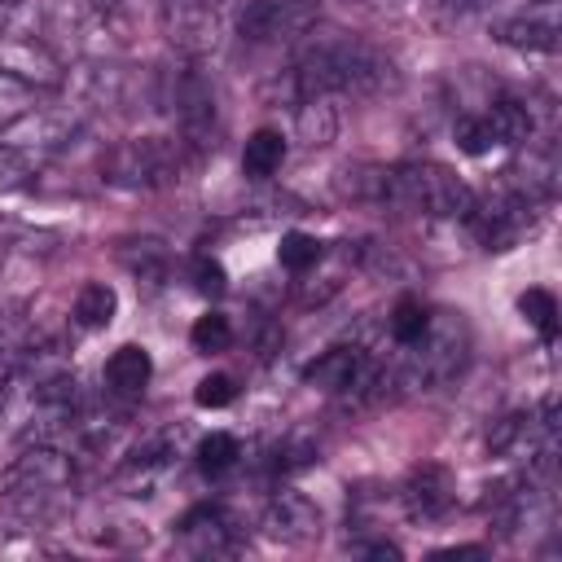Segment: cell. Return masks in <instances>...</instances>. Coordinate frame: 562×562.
<instances>
[{"label": "cell", "instance_id": "13", "mask_svg": "<svg viewBox=\"0 0 562 562\" xmlns=\"http://www.w3.org/2000/svg\"><path fill=\"white\" fill-rule=\"evenodd\" d=\"M259 531L277 544H312L321 536V509L294 487H277L259 514Z\"/></svg>", "mask_w": 562, "mask_h": 562}, {"label": "cell", "instance_id": "3", "mask_svg": "<svg viewBox=\"0 0 562 562\" xmlns=\"http://www.w3.org/2000/svg\"><path fill=\"white\" fill-rule=\"evenodd\" d=\"M382 206L426 215V220H465L474 206V189L443 162H395L382 171Z\"/></svg>", "mask_w": 562, "mask_h": 562}, {"label": "cell", "instance_id": "1", "mask_svg": "<svg viewBox=\"0 0 562 562\" xmlns=\"http://www.w3.org/2000/svg\"><path fill=\"white\" fill-rule=\"evenodd\" d=\"M395 83H400V70L378 44L360 35H342V31H329V35L307 31L303 44L294 48L290 70L272 88L281 92L285 105H294L303 97L369 101V97L391 92Z\"/></svg>", "mask_w": 562, "mask_h": 562}, {"label": "cell", "instance_id": "31", "mask_svg": "<svg viewBox=\"0 0 562 562\" xmlns=\"http://www.w3.org/2000/svg\"><path fill=\"white\" fill-rule=\"evenodd\" d=\"M237 400V382L228 373H206L198 386H193V404L198 408H228Z\"/></svg>", "mask_w": 562, "mask_h": 562}, {"label": "cell", "instance_id": "30", "mask_svg": "<svg viewBox=\"0 0 562 562\" xmlns=\"http://www.w3.org/2000/svg\"><path fill=\"white\" fill-rule=\"evenodd\" d=\"M189 281H193V290L206 294V299H220V294L228 290V272H224V263L211 259V255H193V263H189Z\"/></svg>", "mask_w": 562, "mask_h": 562}, {"label": "cell", "instance_id": "27", "mask_svg": "<svg viewBox=\"0 0 562 562\" xmlns=\"http://www.w3.org/2000/svg\"><path fill=\"white\" fill-rule=\"evenodd\" d=\"M518 312L527 316V325H531L544 342H553V334H558V299H553L549 290H540V285L522 290V294H518Z\"/></svg>", "mask_w": 562, "mask_h": 562}, {"label": "cell", "instance_id": "24", "mask_svg": "<svg viewBox=\"0 0 562 562\" xmlns=\"http://www.w3.org/2000/svg\"><path fill=\"white\" fill-rule=\"evenodd\" d=\"M193 461H198V470H202L206 479H220V474L237 470V461H241V443H237V435H228V430H215V435L198 439V448H193Z\"/></svg>", "mask_w": 562, "mask_h": 562}, {"label": "cell", "instance_id": "16", "mask_svg": "<svg viewBox=\"0 0 562 562\" xmlns=\"http://www.w3.org/2000/svg\"><path fill=\"white\" fill-rule=\"evenodd\" d=\"M149 378H154V360H149V351L140 347V342H123L119 351H110V360H105V369H101V382H105V395H114V400H140L145 395V386H149Z\"/></svg>", "mask_w": 562, "mask_h": 562}, {"label": "cell", "instance_id": "35", "mask_svg": "<svg viewBox=\"0 0 562 562\" xmlns=\"http://www.w3.org/2000/svg\"><path fill=\"white\" fill-rule=\"evenodd\" d=\"M536 4H549V0H536Z\"/></svg>", "mask_w": 562, "mask_h": 562}, {"label": "cell", "instance_id": "12", "mask_svg": "<svg viewBox=\"0 0 562 562\" xmlns=\"http://www.w3.org/2000/svg\"><path fill=\"white\" fill-rule=\"evenodd\" d=\"M233 22L246 44H277L290 35H307L316 13L312 4H299V0H241Z\"/></svg>", "mask_w": 562, "mask_h": 562}, {"label": "cell", "instance_id": "32", "mask_svg": "<svg viewBox=\"0 0 562 562\" xmlns=\"http://www.w3.org/2000/svg\"><path fill=\"white\" fill-rule=\"evenodd\" d=\"M479 553H487L483 544H452V549H439L435 558H479Z\"/></svg>", "mask_w": 562, "mask_h": 562}, {"label": "cell", "instance_id": "6", "mask_svg": "<svg viewBox=\"0 0 562 562\" xmlns=\"http://www.w3.org/2000/svg\"><path fill=\"white\" fill-rule=\"evenodd\" d=\"M75 479V457L61 443H18L0 470V496H53Z\"/></svg>", "mask_w": 562, "mask_h": 562}, {"label": "cell", "instance_id": "23", "mask_svg": "<svg viewBox=\"0 0 562 562\" xmlns=\"http://www.w3.org/2000/svg\"><path fill=\"white\" fill-rule=\"evenodd\" d=\"M263 461H268V474L272 479H290V474H299V470H307L316 461V439L307 430H290L285 439H277L268 448Z\"/></svg>", "mask_w": 562, "mask_h": 562}, {"label": "cell", "instance_id": "10", "mask_svg": "<svg viewBox=\"0 0 562 562\" xmlns=\"http://www.w3.org/2000/svg\"><path fill=\"white\" fill-rule=\"evenodd\" d=\"M158 22H162V35L171 40L176 53L202 61L206 53L220 48V35H224V22H220V0H162L158 9Z\"/></svg>", "mask_w": 562, "mask_h": 562}, {"label": "cell", "instance_id": "19", "mask_svg": "<svg viewBox=\"0 0 562 562\" xmlns=\"http://www.w3.org/2000/svg\"><path fill=\"white\" fill-rule=\"evenodd\" d=\"M119 259L145 285H162L167 272H171V255H167V246L158 237H132V241H123L119 246Z\"/></svg>", "mask_w": 562, "mask_h": 562}, {"label": "cell", "instance_id": "25", "mask_svg": "<svg viewBox=\"0 0 562 562\" xmlns=\"http://www.w3.org/2000/svg\"><path fill=\"white\" fill-rule=\"evenodd\" d=\"M426 321H430V307H426L422 299H400V303L391 307V316H386V338H391V347L417 342V338L426 334Z\"/></svg>", "mask_w": 562, "mask_h": 562}, {"label": "cell", "instance_id": "5", "mask_svg": "<svg viewBox=\"0 0 562 562\" xmlns=\"http://www.w3.org/2000/svg\"><path fill=\"white\" fill-rule=\"evenodd\" d=\"M167 105L180 127V145L189 154H206L220 140V92L215 79L202 70V61H180L167 75Z\"/></svg>", "mask_w": 562, "mask_h": 562}, {"label": "cell", "instance_id": "21", "mask_svg": "<svg viewBox=\"0 0 562 562\" xmlns=\"http://www.w3.org/2000/svg\"><path fill=\"white\" fill-rule=\"evenodd\" d=\"M114 312H119V294H114V285H105V281H83V290L75 294V329H83V334H92V329H105L110 321H114Z\"/></svg>", "mask_w": 562, "mask_h": 562}, {"label": "cell", "instance_id": "22", "mask_svg": "<svg viewBox=\"0 0 562 562\" xmlns=\"http://www.w3.org/2000/svg\"><path fill=\"white\" fill-rule=\"evenodd\" d=\"M294 127L303 145H329L338 132V110L329 97H303L294 101Z\"/></svg>", "mask_w": 562, "mask_h": 562}, {"label": "cell", "instance_id": "34", "mask_svg": "<svg viewBox=\"0 0 562 562\" xmlns=\"http://www.w3.org/2000/svg\"><path fill=\"white\" fill-rule=\"evenodd\" d=\"M448 4H457V9H474V4H483V0H448Z\"/></svg>", "mask_w": 562, "mask_h": 562}, {"label": "cell", "instance_id": "20", "mask_svg": "<svg viewBox=\"0 0 562 562\" xmlns=\"http://www.w3.org/2000/svg\"><path fill=\"white\" fill-rule=\"evenodd\" d=\"M285 162V136L277 127H259L246 136V149H241V171L246 180H272Z\"/></svg>", "mask_w": 562, "mask_h": 562}, {"label": "cell", "instance_id": "7", "mask_svg": "<svg viewBox=\"0 0 562 562\" xmlns=\"http://www.w3.org/2000/svg\"><path fill=\"white\" fill-rule=\"evenodd\" d=\"M536 220H540V206L514 198L501 184L487 198H474V206L465 215V224H470V233L479 237L483 250H514L536 228Z\"/></svg>", "mask_w": 562, "mask_h": 562}, {"label": "cell", "instance_id": "9", "mask_svg": "<svg viewBox=\"0 0 562 562\" xmlns=\"http://www.w3.org/2000/svg\"><path fill=\"white\" fill-rule=\"evenodd\" d=\"M176 544L189 558H233L246 544V527L233 509L202 501L176 522Z\"/></svg>", "mask_w": 562, "mask_h": 562}, {"label": "cell", "instance_id": "4", "mask_svg": "<svg viewBox=\"0 0 562 562\" xmlns=\"http://www.w3.org/2000/svg\"><path fill=\"white\" fill-rule=\"evenodd\" d=\"M184 162L189 149L180 145V136H127L101 154V180L123 193H154L180 184Z\"/></svg>", "mask_w": 562, "mask_h": 562}, {"label": "cell", "instance_id": "14", "mask_svg": "<svg viewBox=\"0 0 562 562\" xmlns=\"http://www.w3.org/2000/svg\"><path fill=\"white\" fill-rule=\"evenodd\" d=\"M395 496H400V509H404L413 522H435V518H443V514L452 509L457 483H452V474H448L443 465L426 461V465H413V470H408V479L400 483Z\"/></svg>", "mask_w": 562, "mask_h": 562}, {"label": "cell", "instance_id": "26", "mask_svg": "<svg viewBox=\"0 0 562 562\" xmlns=\"http://www.w3.org/2000/svg\"><path fill=\"white\" fill-rule=\"evenodd\" d=\"M321 241L312 237V233H299V228H290V233H281V246H277V263L285 268V272H294V277H303L307 268H316L321 263Z\"/></svg>", "mask_w": 562, "mask_h": 562}, {"label": "cell", "instance_id": "8", "mask_svg": "<svg viewBox=\"0 0 562 562\" xmlns=\"http://www.w3.org/2000/svg\"><path fill=\"white\" fill-rule=\"evenodd\" d=\"M180 457V430H149L145 439H136L123 461L114 465L110 474V487L123 492V496H154V487L167 479V470L176 465Z\"/></svg>", "mask_w": 562, "mask_h": 562}, {"label": "cell", "instance_id": "29", "mask_svg": "<svg viewBox=\"0 0 562 562\" xmlns=\"http://www.w3.org/2000/svg\"><path fill=\"white\" fill-rule=\"evenodd\" d=\"M40 171V158L18 149V145H4L0 140V193H13V189H26Z\"/></svg>", "mask_w": 562, "mask_h": 562}, {"label": "cell", "instance_id": "33", "mask_svg": "<svg viewBox=\"0 0 562 562\" xmlns=\"http://www.w3.org/2000/svg\"><path fill=\"white\" fill-rule=\"evenodd\" d=\"M9 18H13V0H0V35H4V26H9Z\"/></svg>", "mask_w": 562, "mask_h": 562}, {"label": "cell", "instance_id": "15", "mask_svg": "<svg viewBox=\"0 0 562 562\" xmlns=\"http://www.w3.org/2000/svg\"><path fill=\"white\" fill-rule=\"evenodd\" d=\"M501 189H509L514 198L531 202V206H549L558 193V154L553 149H527L518 162H509L496 180Z\"/></svg>", "mask_w": 562, "mask_h": 562}, {"label": "cell", "instance_id": "17", "mask_svg": "<svg viewBox=\"0 0 562 562\" xmlns=\"http://www.w3.org/2000/svg\"><path fill=\"white\" fill-rule=\"evenodd\" d=\"M479 114H483V123H487V132H492V145H527L531 132H536V114H531V105L518 101V97H496V101H487Z\"/></svg>", "mask_w": 562, "mask_h": 562}, {"label": "cell", "instance_id": "11", "mask_svg": "<svg viewBox=\"0 0 562 562\" xmlns=\"http://www.w3.org/2000/svg\"><path fill=\"white\" fill-rule=\"evenodd\" d=\"M79 132H83V114H79V105H61V101H44V97H40V105L26 110L13 127H4L0 140L26 149V154H35V158H44V154L70 145Z\"/></svg>", "mask_w": 562, "mask_h": 562}, {"label": "cell", "instance_id": "18", "mask_svg": "<svg viewBox=\"0 0 562 562\" xmlns=\"http://www.w3.org/2000/svg\"><path fill=\"white\" fill-rule=\"evenodd\" d=\"M492 35L509 48H522V53H553L558 48V22L549 18H501L492 26Z\"/></svg>", "mask_w": 562, "mask_h": 562}, {"label": "cell", "instance_id": "28", "mask_svg": "<svg viewBox=\"0 0 562 562\" xmlns=\"http://www.w3.org/2000/svg\"><path fill=\"white\" fill-rule=\"evenodd\" d=\"M189 342H193V351H202V356L228 351V342H233V321H228L224 312H206V316H198V321H193Z\"/></svg>", "mask_w": 562, "mask_h": 562}, {"label": "cell", "instance_id": "2", "mask_svg": "<svg viewBox=\"0 0 562 562\" xmlns=\"http://www.w3.org/2000/svg\"><path fill=\"white\" fill-rule=\"evenodd\" d=\"M470 351H474L470 321L452 307H435L426 321V334L408 347H395V356L386 360V400L426 395L435 386H448L452 378L465 373Z\"/></svg>", "mask_w": 562, "mask_h": 562}]
</instances>
